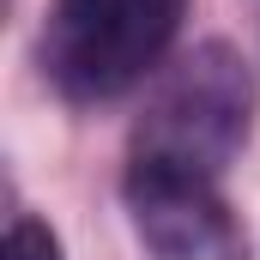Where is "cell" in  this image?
I'll list each match as a JSON object with an SVG mask.
<instances>
[{
	"label": "cell",
	"mask_w": 260,
	"mask_h": 260,
	"mask_svg": "<svg viewBox=\"0 0 260 260\" xmlns=\"http://www.w3.org/2000/svg\"><path fill=\"white\" fill-rule=\"evenodd\" d=\"M248 121H254V79L242 55L230 43H200L151 85L145 115L133 127V157L224 176V164L248 145Z\"/></svg>",
	"instance_id": "6da1fadb"
},
{
	"label": "cell",
	"mask_w": 260,
	"mask_h": 260,
	"mask_svg": "<svg viewBox=\"0 0 260 260\" xmlns=\"http://www.w3.org/2000/svg\"><path fill=\"white\" fill-rule=\"evenodd\" d=\"M188 0H55L43 18V73L67 103H109L151 79Z\"/></svg>",
	"instance_id": "7a4b0ae2"
},
{
	"label": "cell",
	"mask_w": 260,
	"mask_h": 260,
	"mask_svg": "<svg viewBox=\"0 0 260 260\" xmlns=\"http://www.w3.org/2000/svg\"><path fill=\"white\" fill-rule=\"evenodd\" d=\"M127 218L157 260H248V236L218 194V176L176 164H127Z\"/></svg>",
	"instance_id": "3957f363"
},
{
	"label": "cell",
	"mask_w": 260,
	"mask_h": 260,
	"mask_svg": "<svg viewBox=\"0 0 260 260\" xmlns=\"http://www.w3.org/2000/svg\"><path fill=\"white\" fill-rule=\"evenodd\" d=\"M0 260H61V236L43 224V218H12L6 224V248H0Z\"/></svg>",
	"instance_id": "277c9868"
}]
</instances>
